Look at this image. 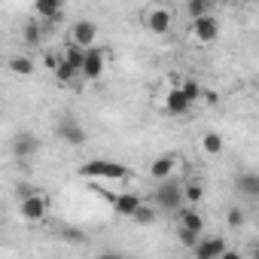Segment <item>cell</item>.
<instances>
[{"label": "cell", "mask_w": 259, "mask_h": 259, "mask_svg": "<svg viewBox=\"0 0 259 259\" xmlns=\"http://www.w3.org/2000/svg\"><path fill=\"white\" fill-rule=\"evenodd\" d=\"M79 177L85 180H128L132 171H128L122 162H107V159H92L79 165Z\"/></svg>", "instance_id": "1"}, {"label": "cell", "mask_w": 259, "mask_h": 259, "mask_svg": "<svg viewBox=\"0 0 259 259\" xmlns=\"http://www.w3.org/2000/svg\"><path fill=\"white\" fill-rule=\"evenodd\" d=\"M156 210H171L177 213L183 207V183L180 180H162L156 183V192H153V201H150Z\"/></svg>", "instance_id": "2"}, {"label": "cell", "mask_w": 259, "mask_h": 259, "mask_svg": "<svg viewBox=\"0 0 259 259\" xmlns=\"http://www.w3.org/2000/svg\"><path fill=\"white\" fill-rule=\"evenodd\" d=\"M19 213H22L25 223H43L49 217V198H46V192L37 189L34 195H28L25 201H19Z\"/></svg>", "instance_id": "3"}, {"label": "cell", "mask_w": 259, "mask_h": 259, "mask_svg": "<svg viewBox=\"0 0 259 259\" xmlns=\"http://www.w3.org/2000/svg\"><path fill=\"white\" fill-rule=\"evenodd\" d=\"M144 25H147V31H150V34L165 37V34L171 31V25H174V16H171V10H168V7L156 4V7H150V10L144 13Z\"/></svg>", "instance_id": "4"}, {"label": "cell", "mask_w": 259, "mask_h": 259, "mask_svg": "<svg viewBox=\"0 0 259 259\" xmlns=\"http://www.w3.org/2000/svg\"><path fill=\"white\" fill-rule=\"evenodd\" d=\"M189 37H192L198 46H210V43L220 37V22H217V16L195 19V22L189 25Z\"/></svg>", "instance_id": "5"}, {"label": "cell", "mask_w": 259, "mask_h": 259, "mask_svg": "<svg viewBox=\"0 0 259 259\" xmlns=\"http://www.w3.org/2000/svg\"><path fill=\"white\" fill-rule=\"evenodd\" d=\"M104 64H107L104 52H101L98 46H92V49H85V55H82L79 76H82V79H89V82H95V79H101V76H104Z\"/></svg>", "instance_id": "6"}, {"label": "cell", "mask_w": 259, "mask_h": 259, "mask_svg": "<svg viewBox=\"0 0 259 259\" xmlns=\"http://www.w3.org/2000/svg\"><path fill=\"white\" fill-rule=\"evenodd\" d=\"M70 43H73V46H79L82 52H85V49H92V46L98 43V25H95V22H85V19H82V22H76V25L70 28Z\"/></svg>", "instance_id": "7"}, {"label": "cell", "mask_w": 259, "mask_h": 259, "mask_svg": "<svg viewBox=\"0 0 259 259\" xmlns=\"http://www.w3.org/2000/svg\"><path fill=\"white\" fill-rule=\"evenodd\" d=\"M13 156L16 159H31V156H37L40 153V138L34 135V132H19L16 138H13Z\"/></svg>", "instance_id": "8"}, {"label": "cell", "mask_w": 259, "mask_h": 259, "mask_svg": "<svg viewBox=\"0 0 259 259\" xmlns=\"http://www.w3.org/2000/svg\"><path fill=\"white\" fill-rule=\"evenodd\" d=\"M58 138L67 144V147H82L85 144V128L79 125V122H73V119H61V125H58Z\"/></svg>", "instance_id": "9"}, {"label": "cell", "mask_w": 259, "mask_h": 259, "mask_svg": "<svg viewBox=\"0 0 259 259\" xmlns=\"http://www.w3.org/2000/svg\"><path fill=\"white\" fill-rule=\"evenodd\" d=\"M223 250H229L226 238H220V235H213V238H201V241L195 244V259H220Z\"/></svg>", "instance_id": "10"}, {"label": "cell", "mask_w": 259, "mask_h": 259, "mask_svg": "<svg viewBox=\"0 0 259 259\" xmlns=\"http://www.w3.org/2000/svg\"><path fill=\"white\" fill-rule=\"evenodd\" d=\"M189 110H192V104H189V101L183 98V92L174 85V89L165 95V113H168V116H186Z\"/></svg>", "instance_id": "11"}, {"label": "cell", "mask_w": 259, "mask_h": 259, "mask_svg": "<svg viewBox=\"0 0 259 259\" xmlns=\"http://www.w3.org/2000/svg\"><path fill=\"white\" fill-rule=\"evenodd\" d=\"M177 220H180V229H186V232H195V235H201L204 232V217L195 210V207H180L177 210Z\"/></svg>", "instance_id": "12"}, {"label": "cell", "mask_w": 259, "mask_h": 259, "mask_svg": "<svg viewBox=\"0 0 259 259\" xmlns=\"http://www.w3.org/2000/svg\"><path fill=\"white\" fill-rule=\"evenodd\" d=\"M141 204H144V198H141V195H135V192H122V195H116L113 210H116L119 217H125V220H132V213H135Z\"/></svg>", "instance_id": "13"}, {"label": "cell", "mask_w": 259, "mask_h": 259, "mask_svg": "<svg viewBox=\"0 0 259 259\" xmlns=\"http://www.w3.org/2000/svg\"><path fill=\"white\" fill-rule=\"evenodd\" d=\"M174 168H177V159H174V156H159V159H153V165H150V177H153L156 183L171 180Z\"/></svg>", "instance_id": "14"}, {"label": "cell", "mask_w": 259, "mask_h": 259, "mask_svg": "<svg viewBox=\"0 0 259 259\" xmlns=\"http://www.w3.org/2000/svg\"><path fill=\"white\" fill-rule=\"evenodd\" d=\"M235 189H238V195H244V198H259V174H253V171L238 174V177H235Z\"/></svg>", "instance_id": "15"}, {"label": "cell", "mask_w": 259, "mask_h": 259, "mask_svg": "<svg viewBox=\"0 0 259 259\" xmlns=\"http://www.w3.org/2000/svg\"><path fill=\"white\" fill-rule=\"evenodd\" d=\"M34 16L40 22H58L64 16V10H61V4H55V0H37V4H34Z\"/></svg>", "instance_id": "16"}, {"label": "cell", "mask_w": 259, "mask_h": 259, "mask_svg": "<svg viewBox=\"0 0 259 259\" xmlns=\"http://www.w3.org/2000/svg\"><path fill=\"white\" fill-rule=\"evenodd\" d=\"M82 55H85V52H82L79 46H73V43H64V46L58 49V58H61L64 64H70L76 73H79V67H82Z\"/></svg>", "instance_id": "17"}, {"label": "cell", "mask_w": 259, "mask_h": 259, "mask_svg": "<svg viewBox=\"0 0 259 259\" xmlns=\"http://www.w3.org/2000/svg\"><path fill=\"white\" fill-rule=\"evenodd\" d=\"M201 198H204V183H201V180H189V183H183V204H186V207L198 204Z\"/></svg>", "instance_id": "18"}, {"label": "cell", "mask_w": 259, "mask_h": 259, "mask_svg": "<svg viewBox=\"0 0 259 259\" xmlns=\"http://www.w3.org/2000/svg\"><path fill=\"white\" fill-rule=\"evenodd\" d=\"M156 220H159V210H156V207H153L147 198H144V204H141V207L132 213V223H138V226H153Z\"/></svg>", "instance_id": "19"}, {"label": "cell", "mask_w": 259, "mask_h": 259, "mask_svg": "<svg viewBox=\"0 0 259 259\" xmlns=\"http://www.w3.org/2000/svg\"><path fill=\"white\" fill-rule=\"evenodd\" d=\"M186 16L192 22L204 19V16H213V4H210V0H189V4H186Z\"/></svg>", "instance_id": "20"}, {"label": "cell", "mask_w": 259, "mask_h": 259, "mask_svg": "<svg viewBox=\"0 0 259 259\" xmlns=\"http://www.w3.org/2000/svg\"><path fill=\"white\" fill-rule=\"evenodd\" d=\"M22 40H25V46H40V40H43V25H40V22H28V25L22 28Z\"/></svg>", "instance_id": "21"}, {"label": "cell", "mask_w": 259, "mask_h": 259, "mask_svg": "<svg viewBox=\"0 0 259 259\" xmlns=\"http://www.w3.org/2000/svg\"><path fill=\"white\" fill-rule=\"evenodd\" d=\"M201 150H204L207 156H220V153H223V135H217V132L201 135Z\"/></svg>", "instance_id": "22"}, {"label": "cell", "mask_w": 259, "mask_h": 259, "mask_svg": "<svg viewBox=\"0 0 259 259\" xmlns=\"http://www.w3.org/2000/svg\"><path fill=\"white\" fill-rule=\"evenodd\" d=\"M10 70L19 73V76H31V73H34V58H28V55H16V58L10 61Z\"/></svg>", "instance_id": "23"}, {"label": "cell", "mask_w": 259, "mask_h": 259, "mask_svg": "<svg viewBox=\"0 0 259 259\" xmlns=\"http://www.w3.org/2000/svg\"><path fill=\"white\" fill-rule=\"evenodd\" d=\"M177 89L183 92V98H186L189 104H195V101H201V92H204V89H201V85H198L195 79H183V82H177Z\"/></svg>", "instance_id": "24"}, {"label": "cell", "mask_w": 259, "mask_h": 259, "mask_svg": "<svg viewBox=\"0 0 259 259\" xmlns=\"http://www.w3.org/2000/svg\"><path fill=\"white\" fill-rule=\"evenodd\" d=\"M52 73H55V79H58V82H73V79L79 76V73H76L70 64H64L61 58H58V64H55V70H52Z\"/></svg>", "instance_id": "25"}, {"label": "cell", "mask_w": 259, "mask_h": 259, "mask_svg": "<svg viewBox=\"0 0 259 259\" xmlns=\"http://www.w3.org/2000/svg\"><path fill=\"white\" fill-rule=\"evenodd\" d=\"M61 238H64L67 244H76V247L89 241V235H85L82 229H73V226H64V229H61Z\"/></svg>", "instance_id": "26"}, {"label": "cell", "mask_w": 259, "mask_h": 259, "mask_svg": "<svg viewBox=\"0 0 259 259\" xmlns=\"http://www.w3.org/2000/svg\"><path fill=\"white\" fill-rule=\"evenodd\" d=\"M226 223H229L232 229H241V226L247 223V213H244V207H229V210H226Z\"/></svg>", "instance_id": "27"}, {"label": "cell", "mask_w": 259, "mask_h": 259, "mask_svg": "<svg viewBox=\"0 0 259 259\" xmlns=\"http://www.w3.org/2000/svg\"><path fill=\"white\" fill-rule=\"evenodd\" d=\"M177 235H180V244H183V247H189V250H195V244L201 241V235H195V232H186V229H180Z\"/></svg>", "instance_id": "28"}, {"label": "cell", "mask_w": 259, "mask_h": 259, "mask_svg": "<svg viewBox=\"0 0 259 259\" xmlns=\"http://www.w3.org/2000/svg\"><path fill=\"white\" fill-rule=\"evenodd\" d=\"M34 192H37V189H34V186H28V183H19V186H16L19 201H25V198H28V195H34Z\"/></svg>", "instance_id": "29"}, {"label": "cell", "mask_w": 259, "mask_h": 259, "mask_svg": "<svg viewBox=\"0 0 259 259\" xmlns=\"http://www.w3.org/2000/svg\"><path fill=\"white\" fill-rule=\"evenodd\" d=\"M55 64H58V52H49V55H46V67L55 70Z\"/></svg>", "instance_id": "30"}, {"label": "cell", "mask_w": 259, "mask_h": 259, "mask_svg": "<svg viewBox=\"0 0 259 259\" xmlns=\"http://www.w3.org/2000/svg\"><path fill=\"white\" fill-rule=\"evenodd\" d=\"M220 259H244V256H241L238 250H223V256H220Z\"/></svg>", "instance_id": "31"}, {"label": "cell", "mask_w": 259, "mask_h": 259, "mask_svg": "<svg viewBox=\"0 0 259 259\" xmlns=\"http://www.w3.org/2000/svg\"><path fill=\"white\" fill-rule=\"evenodd\" d=\"M95 259H125V256H119V253H98Z\"/></svg>", "instance_id": "32"}, {"label": "cell", "mask_w": 259, "mask_h": 259, "mask_svg": "<svg viewBox=\"0 0 259 259\" xmlns=\"http://www.w3.org/2000/svg\"><path fill=\"white\" fill-rule=\"evenodd\" d=\"M0 220H4V210H0Z\"/></svg>", "instance_id": "33"}]
</instances>
